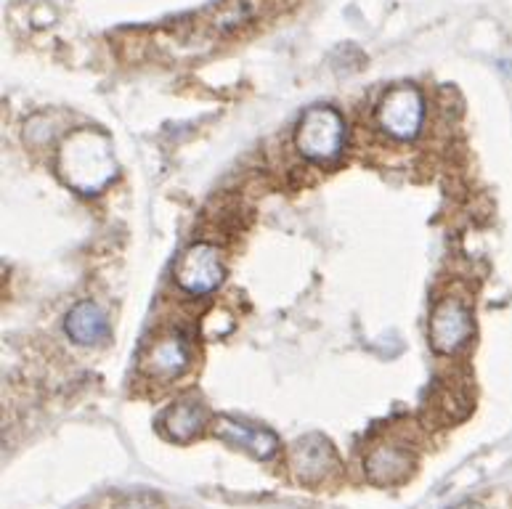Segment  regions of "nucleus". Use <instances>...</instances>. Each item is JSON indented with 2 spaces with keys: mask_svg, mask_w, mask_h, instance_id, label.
Segmentation results:
<instances>
[{
  "mask_svg": "<svg viewBox=\"0 0 512 509\" xmlns=\"http://www.w3.org/2000/svg\"><path fill=\"white\" fill-rule=\"evenodd\" d=\"M56 173L77 194H99L117 178L112 138L99 128L72 130L56 152Z\"/></svg>",
  "mask_w": 512,
  "mask_h": 509,
  "instance_id": "1",
  "label": "nucleus"
},
{
  "mask_svg": "<svg viewBox=\"0 0 512 509\" xmlns=\"http://www.w3.org/2000/svg\"><path fill=\"white\" fill-rule=\"evenodd\" d=\"M345 141H348L345 117L327 104L308 107L295 128L298 152L314 165H335L343 157Z\"/></svg>",
  "mask_w": 512,
  "mask_h": 509,
  "instance_id": "2",
  "label": "nucleus"
},
{
  "mask_svg": "<svg viewBox=\"0 0 512 509\" xmlns=\"http://www.w3.org/2000/svg\"><path fill=\"white\" fill-rule=\"evenodd\" d=\"M377 128L396 141H412L420 136L425 122V96L417 85H393L375 109Z\"/></svg>",
  "mask_w": 512,
  "mask_h": 509,
  "instance_id": "3",
  "label": "nucleus"
},
{
  "mask_svg": "<svg viewBox=\"0 0 512 509\" xmlns=\"http://www.w3.org/2000/svg\"><path fill=\"white\" fill-rule=\"evenodd\" d=\"M475 335V321L470 305L462 297H441L430 311L428 337L430 345L441 356H457L467 348Z\"/></svg>",
  "mask_w": 512,
  "mask_h": 509,
  "instance_id": "4",
  "label": "nucleus"
},
{
  "mask_svg": "<svg viewBox=\"0 0 512 509\" xmlns=\"http://www.w3.org/2000/svg\"><path fill=\"white\" fill-rule=\"evenodd\" d=\"M173 279L181 292L189 297H207L221 287L226 279V266H223L221 252L213 244L197 242L181 252L173 268Z\"/></svg>",
  "mask_w": 512,
  "mask_h": 509,
  "instance_id": "5",
  "label": "nucleus"
},
{
  "mask_svg": "<svg viewBox=\"0 0 512 509\" xmlns=\"http://www.w3.org/2000/svg\"><path fill=\"white\" fill-rule=\"evenodd\" d=\"M189 366H192V342L181 332H168V335L157 337L154 342H149V348L141 356V374L154 382H162V385L178 380Z\"/></svg>",
  "mask_w": 512,
  "mask_h": 509,
  "instance_id": "6",
  "label": "nucleus"
},
{
  "mask_svg": "<svg viewBox=\"0 0 512 509\" xmlns=\"http://www.w3.org/2000/svg\"><path fill=\"white\" fill-rule=\"evenodd\" d=\"M290 467L303 486H321L337 472V454L324 435H306L292 443Z\"/></svg>",
  "mask_w": 512,
  "mask_h": 509,
  "instance_id": "7",
  "label": "nucleus"
},
{
  "mask_svg": "<svg viewBox=\"0 0 512 509\" xmlns=\"http://www.w3.org/2000/svg\"><path fill=\"white\" fill-rule=\"evenodd\" d=\"M414 470V454L404 449L401 443H377L364 456V472H367L369 483L375 486H398L404 483Z\"/></svg>",
  "mask_w": 512,
  "mask_h": 509,
  "instance_id": "8",
  "label": "nucleus"
},
{
  "mask_svg": "<svg viewBox=\"0 0 512 509\" xmlns=\"http://www.w3.org/2000/svg\"><path fill=\"white\" fill-rule=\"evenodd\" d=\"M215 435L223 443H229L231 449H242L258 459H271L279 451V438L268 427L250 425L242 419L218 417L215 419Z\"/></svg>",
  "mask_w": 512,
  "mask_h": 509,
  "instance_id": "9",
  "label": "nucleus"
},
{
  "mask_svg": "<svg viewBox=\"0 0 512 509\" xmlns=\"http://www.w3.org/2000/svg\"><path fill=\"white\" fill-rule=\"evenodd\" d=\"M157 425H160V433L168 441L189 443L205 430L207 411L197 398H181V401L170 403L168 409L162 411Z\"/></svg>",
  "mask_w": 512,
  "mask_h": 509,
  "instance_id": "10",
  "label": "nucleus"
},
{
  "mask_svg": "<svg viewBox=\"0 0 512 509\" xmlns=\"http://www.w3.org/2000/svg\"><path fill=\"white\" fill-rule=\"evenodd\" d=\"M64 332L75 345H101L104 340H109V321L107 313L101 311L99 305L93 300H80V303L67 313L64 319Z\"/></svg>",
  "mask_w": 512,
  "mask_h": 509,
  "instance_id": "11",
  "label": "nucleus"
},
{
  "mask_svg": "<svg viewBox=\"0 0 512 509\" xmlns=\"http://www.w3.org/2000/svg\"><path fill=\"white\" fill-rule=\"evenodd\" d=\"M457 509H481V507H478V504H462V507H457Z\"/></svg>",
  "mask_w": 512,
  "mask_h": 509,
  "instance_id": "12",
  "label": "nucleus"
}]
</instances>
